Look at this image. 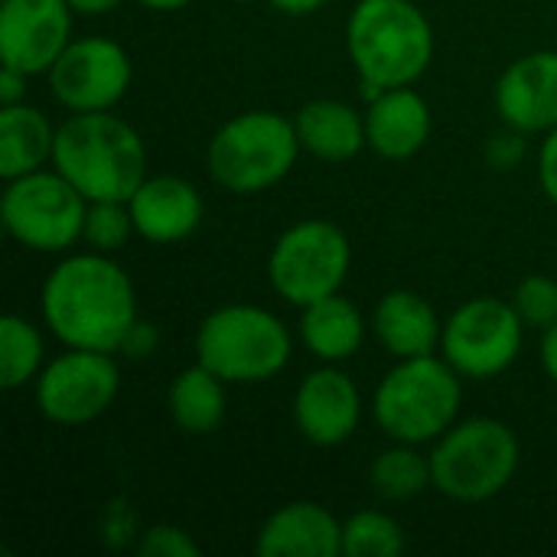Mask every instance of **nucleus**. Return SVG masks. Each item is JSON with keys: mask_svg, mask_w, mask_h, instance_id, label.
Segmentation results:
<instances>
[{"mask_svg": "<svg viewBox=\"0 0 557 557\" xmlns=\"http://www.w3.org/2000/svg\"><path fill=\"white\" fill-rule=\"evenodd\" d=\"M39 313L65 349L121 352L137 323V290L111 255L88 248L62 258L46 274Z\"/></svg>", "mask_w": 557, "mask_h": 557, "instance_id": "obj_1", "label": "nucleus"}, {"mask_svg": "<svg viewBox=\"0 0 557 557\" xmlns=\"http://www.w3.org/2000/svg\"><path fill=\"white\" fill-rule=\"evenodd\" d=\"M52 166L88 202H127L147 180V147L131 121L78 111L55 127Z\"/></svg>", "mask_w": 557, "mask_h": 557, "instance_id": "obj_2", "label": "nucleus"}, {"mask_svg": "<svg viewBox=\"0 0 557 557\" xmlns=\"http://www.w3.org/2000/svg\"><path fill=\"white\" fill-rule=\"evenodd\" d=\"M346 52L372 101L414 85L434 62V26L414 0H359L346 20Z\"/></svg>", "mask_w": 557, "mask_h": 557, "instance_id": "obj_3", "label": "nucleus"}, {"mask_svg": "<svg viewBox=\"0 0 557 557\" xmlns=\"http://www.w3.org/2000/svg\"><path fill=\"white\" fill-rule=\"evenodd\" d=\"M463 375L437 352L398 359L372 395V418L379 431L398 444H434L460 414Z\"/></svg>", "mask_w": 557, "mask_h": 557, "instance_id": "obj_4", "label": "nucleus"}, {"mask_svg": "<svg viewBox=\"0 0 557 557\" xmlns=\"http://www.w3.org/2000/svg\"><path fill=\"white\" fill-rule=\"evenodd\" d=\"M294 339L284 320L255 304L212 310L196 330V362L228 385H258L281 375L290 362Z\"/></svg>", "mask_w": 557, "mask_h": 557, "instance_id": "obj_5", "label": "nucleus"}, {"mask_svg": "<svg viewBox=\"0 0 557 557\" xmlns=\"http://www.w3.org/2000/svg\"><path fill=\"white\" fill-rule=\"evenodd\" d=\"M300 153L304 147L294 117L277 111H242L212 134L206 166L222 189L255 196L277 186Z\"/></svg>", "mask_w": 557, "mask_h": 557, "instance_id": "obj_6", "label": "nucleus"}, {"mask_svg": "<svg viewBox=\"0 0 557 557\" xmlns=\"http://www.w3.org/2000/svg\"><path fill=\"white\" fill-rule=\"evenodd\" d=\"M522 447L516 431L496 418L457 421L431 450L434 490L454 503H486L496 499L519 470Z\"/></svg>", "mask_w": 557, "mask_h": 557, "instance_id": "obj_7", "label": "nucleus"}, {"mask_svg": "<svg viewBox=\"0 0 557 557\" xmlns=\"http://www.w3.org/2000/svg\"><path fill=\"white\" fill-rule=\"evenodd\" d=\"M88 199L52 166L7 180L0 222L13 242L39 255L69 251L85 232Z\"/></svg>", "mask_w": 557, "mask_h": 557, "instance_id": "obj_8", "label": "nucleus"}, {"mask_svg": "<svg viewBox=\"0 0 557 557\" xmlns=\"http://www.w3.org/2000/svg\"><path fill=\"white\" fill-rule=\"evenodd\" d=\"M352 268L346 232L330 219H304L284 228L268 258V281L277 297L294 307H310L339 294Z\"/></svg>", "mask_w": 557, "mask_h": 557, "instance_id": "obj_9", "label": "nucleus"}, {"mask_svg": "<svg viewBox=\"0 0 557 557\" xmlns=\"http://www.w3.org/2000/svg\"><path fill=\"white\" fill-rule=\"evenodd\" d=\"M522 333L525 323L516 313L512 300L473 297L447 317L441 356L463 379L490 382L512 369L522 352Z\"/></svg>", "mask_w": 557, "mask_h": 557, "instance_id": "obj_10", "label": "nucleus"}, {"mask_svg": "<svg viewBox=\"0 0 557 557\" xmlns=\"http://www.w3.org/2000/svg\"><path fill=\"white\" fill-rule=\"evenodd\" d=\"M121 392V369L114 352L65 349L33 382L39 414L59 428H82L101 418Z\"/></svg>", "mask_w": 557, "mask_h": 557, "instance_id": "obj_11", "label": "nucleus"}, {"mask_svg": "<svg viewBox=\"0 0 557 557\" xmlns=\"http://www.w3.org/2000/svg\"><path fill=\"white\" fill-rule=\"evenodd\" d=\"M131 78L134 65L127 49L108 36L72 39L49 69L52 98L72 114L111 111L127 95Z\"/></svg>", "mask_w": 557, "mask_h": 557, "instance_id": "obj_12", "label": "nucleus"}, {"mask_svg": "<svg viewBox=\"0 0 557 557\" xmlns=\"http://www.w3.org/2000/svg\"><path fill=\"white\" fill-rule=\"evenodd\" d=\"M72 7L65 0H0V62L33 75H49L72 42Z\"/></svg>", "mask_w": 557, "mask_h": 557, "instance_id": "obj_13", "label": "nucleus"}, {"mask_svg": "<svg viewBox=\"0 0 557 557\" xmlns=\"http://www.w3.org/2000/svg\"><path fill=\"white\" fill-rule=\"evenodd\" d=\"M362 421V395L359 385L326 362L304 375L294 392V424L304 441L313 447H339L346 444Z\"/></svg>", "mask_w": 557, "mask_h": 557, "instance_id": "obj_14", "label": "nucleus"}, {"mask_svg": "<svg viewBox=\"0 0 557 557\" xmlns=\"http://www.w3.org/2000/svg\"><path fill=\"white\" fill-rule=\"evenodd\" d=\"M503 124L522 134L557 127V49H539L506 65L493 91Z\"/></svg>", "mask_w": 557, "mask_h": 557, "instance_id": "obj_15", "label": "nucleus"}, {"mask_svg": "<svg viewBox=\"0 0 557 557\" xmlns=\"http://www.w3.org/2000/svg\"><path fill=\"white\" fill-rule=\"evenodd\" d=\"M134 228L150 245H176L189 238L206 215V202L199 189L173 173L147 176L137 193L127 199Z\"/></svg>", "mask_w": 557, "mask_h": 557, "instance_id": "obj_16", "label": "nucleus"}, {"mask_svg": "<svg viewBox=\"0 0 557 557\" xmlns=\"http://www.w3.org/2000/svg\"><path fill=\"white\" fill-rule=\"evenodd\" d=\"M255 552L261 557H336L343 555V522L320 503H287L268 516Z\"/></svg>", "mask_w": 557, "mask_h": 557, "instance_id": "obj_17", "label": "nucleus"}, {"mask_svg": "<svg viewBox=\"0 0 557 557\" xmlns=\"http://www.w3.org/2000/svg\"><path fill=\"white\" fill-rule=\"evenodd\" d=\"M431 104L411 85L379 91L366 108V140L382 160H408L431 140Z\"/></svg>", "mask_w": 557, "mask_h": 557, "instance_id": "obj_18", "label": "nucleus"}, {"mask_svg": "<svg viewBox=\"0 0 557 557\" xmlns=\"http://www.w3.org/2000/svg\"><path fill=\"white\" fill-rule=\"evenodd\" d=\"M372 333L395 359L441 352L444 323L437 310L414 290H388L372 310Z\"/></svg>", "mask_w": 557, "mask_h": 557, "instance_id": "obj_19", "label": "nucleus"}, {"mask_svg": "<svg viewBox=\"0 0 557 557\" xmlns=\"http://www.w3.org/2000/svg\"><path fill=\"white\" fill-rule=\"evenodd\" d=\"M294 127L304 153L323 163H346L369 147L366 114L336 98H313L294 114Z\"/></svg>", "mask_w": 557, "mask_h": 557, "instance_id": "obj_20", "label": "nucleus"}, {"mask_svg": "<svg viewBox=\"0 0 557 557\" xmlns=\"http://www.w3.org/2000/svg\"><path fill=\"white\" fill-rule=\"evenodd\" d=\"M300 339L310 349V356H317L320 362H346L362 349L366 339V317L362 310L343 297V294H330L310 307H304L300 313Z\"/></svg>", "mask_w": 557, "mask_h": 557, "instance_id": "obj_21", "label": "nucleus"}, {"mask_svg": "<svg viewBox=\"0 0 557 557\" xmlns=\"http://www.w3.org/2000/svg\"><path fill=\"white\" fill-rule=\"evenodd\" d=\"M55 127L29 101L0 104V176L16 180L23 173L52 163Z\"/></svg>", "mask_w": 557, "mask_h": 557, "instance_id": "obj_22", "label": "nucleus"}, {"mask_svg": "<svg viewBox=\"0 0 557 557\" xmlns=\"http://www.w3.org/2000/svg\"><path fill=\"white\" fill-rule=\"evenodd\" d=\"M225 379H219L215 372H209L202 362L183 369L166 392V408L173 424L183 434L193 437H206L215 434L228 414V395H225Z\"/></svg>", "mask_w": 557, "mask_h": 557, "instance_id": "obj_23", "label": "nucleus"}, {"mask_svg": "<svg viewBox=\"0 0 557 557\" xmlns=\"http://www.w3.org/2000/svg\"><path fill=\"white\" fill-rule=\"evenodd\" d=\"M369 486L382 503H408L434 486L431 454L424 457L414 444H398L382 450L369 467Z\"/></svg>", "mask_w": 557, "mask_h": 557, "instance_id": "obj_24", "label": "nucleus"}, {"mask_svg": "<svg viewBox=\"0 0 557 557\" xmlns=\"http://www.w3.org/2000/svg\"><path fill=\"white\" fill-rule=\"evenodd\" d=\"M46 366V343L36 323L20 313L0 317V388L16 392L36 382Z\"/></svg>", "mask_w": 557, "mask_h": 557, "instance_id": "obj_25", "label": "nucleus"}, {"mask_svg": "<svg viewBox=\"0 0 557 557\" xmlns=\"http://www.w3.org/2000/svg\"><path fill=\"white\" fill-rule=\"evenodd\" d=\"M401 552H405V532L388 512L362 509L343 522V555L398 557Z\"/></svg>", "mask_w": 557, "mask_h": 557, "instance_id": "obj_26", "label": "nucleus"}, {"mask_svg": "<svg viewBox=\"0 0 557 557\" xmlns=\"http://www.w3.org/2000/svg\"><path fill=\"white\" fill-rule=\"evenodd\" d=\"M131 235H137V228H134V215L127 202H88L82 242L91 251L114 255L131 242Z\"/></svg>", "mask_w": 557, "mask_h": 557, "instance_id": "obj_27", "label": "nucleus"}, {"mask_svg": "<svg viewBox=\"0 0 557 557\" xmlns=\"http://www.w3.org/2000/svg\"><path fill=\"white\" fill-rule=\"evenodd\" d=\"M512 307L532 330H548L557 323V281L548 274H529L512 294Z\"/></svg>", "mask_w": 557, "mask_h": 557, "instance_id": "obj_28", "label": "nucleus"}, {"mask_svg": "<svg viewBox=\"0 0 557 557\" xmlns=\"http://www.w3.org/2000/svg\"><path fill=\"white\" fill-rule=\"evenodd\" d=\"M137 555L140 557H199L202 548L196 545V539L180 529V525H170V522H160V525H150L140 542H137Z\"/></svg>", "mask_w": 557, "mask_h": 557, "instance_id": "obj_29", "label": "nucleus"}, {"mask_svg": "<svg viewBox=\"0 0 557 557\" xmlns=\"http://www.w3.org/2000/svg\"><path fill=\"white\" fill-rule=\"evenodd\" d=\"M525 137H529V134H522V131H516V127L506 124L499 134H493V137L486 140V163L496 166V170H516V166L522 163L525 150H529Z\"/></svg>", "mask_w": 557, "mask_h": 557, "instance_id": "obj_30", "label": "nucleus"}, {"mask_svg": "<svg viewBox=\"0 0 557 557\" xmlns=\"http://www.w3.org/2000/svg\"><path fill=\"white\" fill-rule=\"evenodd\" d=\"M539 186L557 206V127L545 134L539 147Z\"/></svg>", "mask_w": 557, "mask_h": 557, "instance_id": "obj_31", "label": "nucleus"}, {"mask_svg": "<svg viewBox=\"0 0 557 557\" xmlns=\"http://www.w3.org/2000/svg\"><path fill=\"white\" fill-rule=\"evenodd\" d=\"M157 349V333L147 326V323H134V330L127 333V339H124V346H121V352L124 356H134V359H144V356H150Z\"/></svg>", "mask_w": 557, "mask_h": 557, "instance_id": "obj_32", "label": "nucleus"}, {"mask_svg": "<svg viewBox=\"0 0 557 557\" xmlns=\"http://www.w3.org/2000/svg\"><path fill=\"white\" fill-rule=\"evenodd\" d=\"M26 78H29L26 72L3 65V72H0V104H20V101H26Z\"/></svg>", "mask_w": 557, "mask_h": 557, "instance_id": "obj_33", "label": "nucleus"}, {"mask_svg": "<svg viewBox=\"0 0 557 557\" xmlns=\"http://www.w3.org/2000/svg\"><path fill=\"white\" fill-rule=\"evenodd\" d=\"M539 356H542L545 375L557 385V323L548 326V330H542V349H539Z\"/></svg>", "mask_w": 557, "mask_h": 557, "instance_id": "obj_34", "label": "nucleus"}, {"mask_svg": "<svg viewBox=\"0 0 557 557\" xmlns=\"http://www.w3.org/2000/svg\"><path fill=\"white\" fill-rule=\"evenodd\" d=\"M75 16H104L114 13L124 0H65Z\"/></svg>", "mask_w": 557, "mask_h": 557, "instance_id": "obj_35", "label": "nucleus"}, {"mask_svg": "<svg viewBox=\"0 0 557 557\" xmlns=\"http://www.w3.org/2000/svg\"><path fill=\"white\" fill-rule=\"evenodd\" d=\"M271 7H277L281 13H287V16H310V13H317L320 7H326L330 0H268Z\"/></svg>", "mask_w": 557, "mask_h": 557, "instance_id": "obj_36", "label": "nucleus"}, {"mask_svg": "<svg viewBox=\"0 0 557 557\" xmlns=\"http://www.w3.org/2000/svg\"><path fill=\"white\" fill-rule=\"evenodd\" d=\"M134 3H140V7H147V10H183L186 3H193V0H134Z\"/></svg>", "mask_w": 557, "mask_h": 557, "instance_id": "obj_37", "label": "nucleus"}, {"mask_svg": "<svg viewBox=\"0 0 557 557\" xmlns=\"http://www.w3.org/2000/svg\"><path fill=\"white\" fill-rule=\"evenodd\" d=\"M238 3H255V0H238Z\"/></svg>", "mask_w": 557, "mask_h": 557, "instance_id": "obj_38", "label": "nucleus"}]
</instances>
